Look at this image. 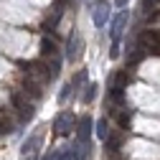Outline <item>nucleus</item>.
Here are the masks:
<instances>
[{"instance_id": "f257e3e1", "label": "nucleus", "mask_w": 160, "mask_h": 160, "mask_svg": "<svg viewBox=\"0 0 160 160\" xmlns=\"http://www.w3.org/2000/svg\"><path fill=\"white\" fill-rule=\"evenodd\" d=\"M76 130V114L71 112H61L56 119H53V132L56 135H69Z\"/></svg>"}, {"instance_id": "f03ea898", "label": "nucleus", "mask_w": 160, "mask_h": 160, "mask_svg": "<svg viewBox=\"0 0 160 160\" xmlns=\"http://www.w3.org/2000/svg\"><path fill=\"white\" fill-rule=\"evenodd\" d=\"M13 107L18 109V117H21V122H23V125L33 119V107H31L28 102H23L21 94H13Z\"/></svg>"}, {"instance_id": "7ed1b4c3", "label": "nucleus", "mask_w": 160, "mask_h": 160, "mask_svg": "<svg viewBox=\"0 0 160 160\" xmlns=\"http://www.w3.org/2000/svg\"><path fill=\"white\" fill-rule=\"evenodd\" d=\"M127 21H130V13L122 8L114 18H112V28H109V33H112V38H119L122 36V31H125V26H127Z\"/></svg>"}, {"instance_id": "20e7f679", "label": "nucleus", "mask_w": 160, "mask_h": 160, "mask_svg": "<svg viewBox=\"0 0 160 160\" xmlns=\"http://www.w3.org/2000/svg\"><path fill=\"white\" fill-rule=\"evenodd\" d=\"M76 135H79V142L89 145V137H92V119H89V114L82 117V119H76Z\"/></svg>"}, {"instance_id": "39448f33", "label": "nucleus", "mask_w": 160, "mask_h": 160, "mask_svg": "<svg viewBox=\"0 0 160 160\" xmlns=\"http://www.w3.org/2000/svg\"><path fill=\"white\" fill-rule=\"evenodd\" d=\"M107 21H109V8H107V3H99V8L94 10V23H97V28H104Z\"/></svg>"}, {"instance_id": "423d86ee", "label": "nucleus", "mask_w": 160, "mask_h": 160, "mask_svg": "<svg viewBox=\"0 0 160 160\" xmlns=\"http://www.w3.org/2000/svg\"><path fill=\"white\" fill-rule=\"evenodd\" d=\"M119 145H122V137H119V135H112V132H109V135L104 137V150H107V152H117Z\"/></svg>"}, {"instance_id": "0eeeda50", "label": "nucleus", "mask_w": 160, "mask_h": 160, "mask_svg": "<svg viewBox=\"0 0 160 160\" xmlns=\"http://www.w3.org/2000/svg\"><path fill=\"white\" fill-rule=\"evenodd\" d=\"M76 56H79V38H76V33H71L69 46H66V61H74Z\"/></svg>"}, {"instance_id": "6e6552de", "label": "nucleus", "mask_w": 160, "mask_h": 160, "mask_svg": "<svg viewBox=\"0 0 160 160\" xmlns=\"http://www.w3.org/2000/svg\"><path fill=\"white\" fill-rule=\"evenodd\" d=\"M38 142H41V135L36 132V135H31V137L26 140V142H23V150H21V152H23V155H31V152H36Z\"/></svg>"}, {"instance_id": "1a4fd4ad", "label": "nucleus", "mask_w": 160, "mask_h": 160, "mask_svg": "<svg viewBox=\"0 0 160 160\" xmlns=\"http://www.w3.org/2000/svg\"><path fill=\"white\" fill-rule=\"evenodd\" d=\"M109 97H112V102H117V104H125L127 102V99H125V87H117V84L109 87Z\"/></svg>"}, {"instance_id": "9d476101", "label": "nucleus", "mask_w": 160, "mask_h": 160, "mask_svg": "<svg viewBox=\"0 0 160 160\" xmlns=\"http://www.w3.org/2000/svg\"><path fill=\"white\" fill-rule=\"evenodd\" d=\"M41 53H43V56H56V43H53V38L43 36V41H41Z\"/></svg>"}, {"instance_id": "9b49d317", "label": "nucleus", "mask_w": 160, "mask_h": 160, "mask_svg": "<svg viewBox=\"0 0 160 160\" xmlns=\"http://www.w3.org/2000/svg\"><path fill=\"white\" fill-rule=\"evenodd\" d=\"M112 84H117V87H127V84H130V74H127V71H117V74L112 76Z\"/></svg>"}, {"instance_id": "f8f14e48", "label": "nucleus", "mask_w": 160, "mask_h": 160, "mask_svg": "<svg viewBox=\"0 0 160 160\" xmlns=\"http://www.w3.org/2000/svg\"><path fill=\"white\" fill-rule=\"evenodd\" d=\"M84 82H87V71L82 69V71H76V76L71 79V89H79V87H82Z\"/></svg>"}, {"instance_id": "ddd939ff", "label": "nucleus", "mask_w": 160, "mask_h": 160, "mask_svg": "<svg viewBox=\"0 0 160 160\" xmlns=\"http://www.w3.org/2000/svg\"><path fill=\"white\" fill-rule=\"evenodd\" d=\"M94 97H97V84H89V87L82 92V102H92Z\"/></svg>"}, {"instance_id": "4468645a", "label": "nucleus", "mask_w": 160, "mask_h": 160, "mask_svg": "<svg viewBox=\"0 0 160 160\" xmlns=\"http://www.w3.org/2000/svg\"><path fill=\"white\" fill-rule=\"evenodd\" d=\"M109 135V127H107V119H99V122H97V137H107Z\"/></svg>"}, {"instance_id": "2eb2a0df", "label": "nucleus", "mask_w": 160, "mask_h": 160, "mask_svg": "<svg viewBox=\"0 0 160 160\" xmlns=\"http://www.w3.org/2000/svg\"><path fill=\"white\" fill-rule=\"evenodd\" d=\"M130 119H132V114H130V112H119V114H117V122H119V127H122V130H127Z\"/></svg>"}, {"instance_id": "dca6fc26", "label": "nucleus", "mask_w": 160, "mask_h": 160, "mask_svg": "<svg viewBox=\"0 0 160 160\" xmlns=\"http://www.w3.org/2000/svg\"><path fill=\"white\" fill-rule=\"evenodd\" d=\"M58 160H82V158H79V152L74 148H69V150H61V158Z\"/></svg>"}, {"instance_id": "f3484780", "label": "nucleus", "mask_w": 160, "mask_h": 160, "mask_svg": "<svg viewBox=\"0 0 160 160\" xmlns=\"http://www.w3.org/2000/svg\"><path fill=\"white\" fill-rule=\"evenodd\" d=\"M51 79H56L58 76V71H61V58H58V56H53V61H51Z\"/></svg>"}, {"instance_id": "a211bd4d", "label": "nucleus", "mask_w": 160, "mask_h": 160, "mask_svg": "<svg viewBox=\"0 0 160 160\" xmlns=\"http://www.w3.org/2000/svg\"><path fill=\"white\" fill-rule=\"evenodd\" d=\"M74 94V89H71V84H66L64 89H61V94H58V104H66V99Z\"/></svg>"}, {"instance_id": "6ab92c4d", "label": "nucleus", "mask_w": 160, "mask_h": 160, "mask_svg": "<svg viewBox=\"0 0 160 160\" xmlns=\"http://www.w3.org/2000/svg\"><path fill=\"white\" fill-rule=\"evenodd\" d=\"M119 56V38H112V48H109V58Z\"/></svg>"}, {"instance_id": "aec40b11", "label": "nucleus", "mask_w": 160, "mask_h": 160, "mask_svg": "<svg viewBox=\"0 0 160 160\" xmlns=\"http://www.w3.org/2000/svg\"><path fill=\"white\" fill-rule=\"evenodd\" d=\"M0 132H13V125L8 122V119H5L3 114H0Z\"/></svg>"}, {"instance_id": "412c9836", "label": "nucleus", "mask_w": 160, "mask_h": 160, "mask_svg": "<svg viewBox=\"0 0 160 160\" xmlns=\"http://www.w3.org/2000/svg\"><path fill=\"white\" fill-rule=\"evenodd\" d=\"M58 158H61V150H51V152H48L43 160H58Z\"/></svg>"}, {"instance_id": "4be33fe9", "label": "nucleus", "mask_w": 160, "mask_h": 160, "mask_svg": "<svg viewBox=\"0 0 160 160\" xmlns=\"http://www.w3.org/2000/svg\"><path fill=\"white\" fill-rule=\"evenodd\" d=\"M152 3H155V0H142V13L148 15V10H152Z\"/></svg>"}, {"instance_id": "5701e85b", "label": "nucleus", "mask_w": 160, "mask_h": 160, "mask_svg": "<svg viewBox=\"0 0 160 160\" xmlns=\"http://www.w3.org/2000/svg\"><path fill=\"white\" fill-rule=\"evenodd\" d=\"M148 18V23H152V21H158V18H160V10H152L150 15H145Z\"/></svg>"}, {"instance_id": "b1692460", "label": "nucleus", "mask_w": 160, "mask_h": 160, "mask_svg": "<svg viewBox=\"0 0 160 160\" xmlns=\"http://www.w3.org/2000/svg\"><path fill=\"white\" fill-rule=\"evenodd\" d=\"M114 5H117V8H125V5H127V0H114Z\"/></svg>"}, {"instance_id": "393cba45", "label": "nucleus", "mask_w": 160, "mask_h": 160, "mask_svg": "<svg viewBox=\"0 0 160 160\" xmlns=\"http://www.w3.org/2000/svg\"><path fill=\"white\" fill-rule=\"evenodd\" d=\"M23 160H38V155H36V152H31V155H28V158H26V155H23Z\"/></svg>"}, {"instance_id": "a878e982", "label": "nucleus", "mask_w": 160, "mask_h": 160, "mask_svg": "<svg viewBox=\"0 0 160 160\" xmlns=\"http://www.w3.org/2000/svg\"><path fill=\"white\" fill-rule=\"evenodd\" d=\"M97 3H107V0H97Z\"/></svg>"}, {"instance_id": "bb28decb", "label": "nucleus", "mask_w": 160, "mask_h": 160, "mask_svg": "<svg viewBox=\"0 0 160 160\" xmlns=\"http://www.w3.org/2000/svg\"><path fill=\"white\" fill-rule=\"evenodd\" d=\"M158 3H160V0H158Z\"/></svg>"}]
</instances>
